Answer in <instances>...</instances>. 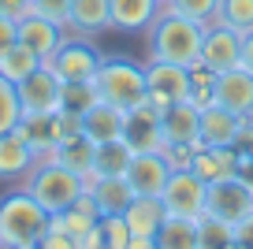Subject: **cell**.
<instances>
[{
    "label": "cell",
    "instance_id": "cell-43",
    "mask_svg": "<svg viewBox=\"0 0 253 249\" xmlns=\"http://www.w3.org/2000/svg\"><path fill=\"white\" fill-rule=\"evenodd\" d=\"M11 41H15V19H4V15H0V52H4Z\"/></svg>",
    "mask_w": 253,
    "mask_h": 249
},
{
    "label": "cell",
    "instance_id": "cell-22",
    "mask_svg": "<svg viewBox=\"0 0 253 249\" xmlns=\"http://www.w3.org/2000/svg\"><path fill=\"white\" fill-rule=\"evenodd\" d=\"M93 156H97V141H89L86 134H75V138H63L52 149V156H45V160H56L60 167H67L82 179V175L93 171Z\"/></svg>",
    "mask_w": 253,
    "mask_h": 249
},
{
    "label": "cell",
    "instance_id": "cell-6",
    "mask_svg": "<svg viewBox=\"0 0 253 249\" xmlns=\"http://www.w3.org/2000/svg\"><path fill=\"white\" fill-rule=\"evenodd\" d=\"M145 86H149L145 101L168 112L171 104L190 101V67L168 60H145Z\"/></svg>",
    "mask_w": 253,
    "mask_h": 249
},
{
    "label": "cell",
    "instance_id": "cell-38",
    "mask_svg": "<svg viewBox=\"0 0 253 249\" xmlns=\"http://www.w3.org/2000/svg\"><path fill=\"white\" fill-rule=\"evenodd\" d=\"M160 153H164V160L171 164V171H182V167H190V160H194V149L190 145H164Z\"/></svg>",
    "mask_w": 253,
    "mask_h": 249
},
{
    "label": "cell",
    "instance_id": "cell-20",
    "mask_svg": "<svg viewBox=\"0 0 253 249\" xmlns=\"http://www.w3.org/2000/svg\"><path fill=\"white\" fill-rule=\"evenodd\" d=\"M89 194H93L101 216H123L126 205L134 201V186L126 182V175H97Z\"/></svg>",
    "mask_w": 253,
    "mask_h": 249
},
{
    "label": "cell",
    "instance_id": "cell-7",
    "mask_svg": "<svg viewBox=\"0 0 253 249\" xmlns=\"http://www.w3.org/2000/svg\"><path fill=\"white\" fill-rule=\"evenodd\" d=\"M205 194H209V182L201 175H194L190 167H182V171H171L168 186L160 190V201H164L168 216L201 219L205 216Z\"/></svg>",
    "mask_w": 253,
    "mask_h": 249
},
{
    "label": "cell",
    "instance_id": "cell-40",
    "mask_svg": "<svg viewBox=\"0 0 253 249\" xmlns=\"http://www.w3.org/2000/svg\"><path fill=\"white\" fill-rule=\"evenodd\" d=\"M0 15L4 19H26L30 15V0H0Z\"/></svg>",
    "mask_w": 253,
    "mask_h": 249
},
{
    "label": "cell",
    "instance_id": "cell-46",
    "mask_svg": "<svg viewBox=\"0 0 253 249\" xmlns=\"http://www.w3.org/2000/svg\"><path fill=\"white\" fill-rule=\"evenodd\" d=\"M164 4H171V0H160V8H164Z\"/></svg>",
    "mask_w": 253,
    "mask_h": 249
},
{
    "label": "cell",
    "instance_id": "cell-5",
    "mask_svg": "<svg viewBox=\"0 0 253 249\" xmlns=\"http://www.w3.org/2000/svg\"><path fill=\"white\" fill-rule=\"evenodd\" d=\"M101 60H104V52L93 45V41L82 38V34H71V38H63V45L56 48L45 63L63 78V82H86V78L97 75Z\"/></svg>",
    "mask_w": 253,
    "mask_h": 249
},
{
    "label": "cell",
    "instance_id": "cell-41",
    "mask_svg": "<svg viewBox=\"0 0 253 249\" xmlns=\"http://www.w3.org/2000/svg\"><path fill=\"white\" fill-rule=\"evenodd\" d=\"M235 242H242L246 249H253V212L235 223Z\"/></svg>",
    "mask_w": 253,
    "mask_h": 249
},
{
    "label": "cell",
    "instance_id": "cell-32",
    "mask_svg": "<svg viewBox=\"0 0 253 249\" xmlns=\"http://www.w3.org/2000/svg\"><path fill=\"white\" fill-rule=\"evenodd\" d=\"M216 101V71L205 67V63H190V104H198V108H205V104Z\"/></svg>",
    "mask_w": 253,
    "mask_h": 249
},
{
    "label": "cell",
    "instance_id": "cell-24",
    "mask_svg": "<svg viewBox=\"0 0 253 249\" xmlns=\"http://www.w3.org/2000/svg\"><path fill=\"white\" fill-rule=\"evenodd\" d=\"M67 30L82 34V38H93V34H101V30H112V23H108V0H71Z\"/></svg>",
    "mask_w": 253,
    "mask_h": 249
},
{
    "label": "cell",
    "instance_id": "cell-34",
    "mask_svg": "<svg viewBox=\"0 0 253 249\" xmlns=\"http://www.w3.org/2000/svg\"><path fill=\"white\" fill-rule=\"evenodd\" d=\"M164 8L179 11V15L194 19V23H201V26H212L216 11H220V0H171V4H164Z\"/></svg>",
    "mask_w": 253,
    "mask_h": 249
},
{
    "label": "cell",
    "instance_id": "cell-33",
    "mask_svg": "<svg viewBox=\"0 0 253 249\" xmlns=\"http://www.w3.org/2000/svg\"><path fill=\"white\" fill-rule=\"evenodd\" d=\"M19 116H23V104H19V89H15V82H8V78L0 75V134L15 130Z\"/></svg>",
    "mask_w": 253,
    "mask_h": 249
},
{
    "label": "cell",
    "instance_id": "cell-36",
    "mask_svg": "<svg viewBox=\"0 0 253 249\" xmlns=\"http://www.w3.org/2000/svg\"><path fill=\"white\" fill-rule=\"evenodd\" d=\"M30 11L67 26V19H71V0H30Z\"/></svg>",
    "mask_w": 253,
    "mask_h": 249
},
{
    "label": "cell",
    "instance_id": "cell-31",
    "mask_svg": "<svg viewBox=\"0 0 253 249\" xmlns=\"http://www.w3.org/2000/svg\"><path fill=\"white\" fill-rule=\"evenodd\" d=\"M97 101H101V97H97L93 78H86V82H63V93H60V108L63 112H82V116H86Z\"/></svg>",
    "mask_w": 253,
    "mask_h": 249
},
{
    "label": "cell",
    "instance_id": "cell-44",
    "mask_svg": "<svg viewBox=\"0 0 253 249\" xmlns=\"http://www.w3.org/2000/svg\"><path fill=\"white\" fill-rule=\"evenodd\" d=\"M126 249H160V246H157V238H145V234H134Z\"/></svg>",
    "mask_w": 253,
    "mask_h": 249
},
{
    "label": "cell",
    "instance_id": "cell-13",
    "mask_svg": "<svg viewBox=\"0 0 253 249\" xmlns=\"http://www.w3.org/2000/svg\"><path fill=\"white\" fill-rule=\"evenodd\" d=\"M238 60H242V34L212 23L205 30V41H201V63L212 67L216 75H223V71L238 67Z\"/></svg>",
    "mask_w": 253,
    "mask_h": 249
},
{
    "label": "cell",
    "instance_id": "cell-35",
    "mask_svg": "<svg viewBox=\"0 0 253 249\" xmlns=\"http://www.w3.org/2000/svg\"><path fill=\"white\" fill-rule=\"evenodd\" d=\"M101 231H104V249H126L134 238L123 216H101Z\"/></svg>",
    "mask_w": 253,
    "mask_h": 249
},
{
    "label": "cell",
    "instance_id": "cell-16",
    "mask_svg": "<svg viewBox=\"0 0 253 249\" xmlns=\"http://www.w3.org/2000/svg\"><path fill=\"white\" fill-rule=\"evenodd\" d=\"M198 123H201V108L190 101H179L160 116V126H164V145H190L201 149L198 138Z\"/></svg>",
    "mask_w": 253,
    "mask_h": 249
},
{
    "label": "cell",
    "instance_id": "cell-21",
    "mask_svg": "<svg viewBox=\"0 0 253 249\" xmlns=\"http://www.w3.org/2000/svg\"><path fill=\"white\" fill-rule=\"evenodd\" d=\"M123 219H126V227H130V234L153 238V234L160 231V223L168 219V208H164V201L153 197V194H134V201L126 205Z\"/></svg>",
    "mask_w": 253,
    "mask_h": 249
},
{
    "label": "cell",
    "instance_id": "cell-2",
    "mask_svg": "<svg viewBox=\"0 0 253 249\" xmlns=\"http://www.w3.org/2000/svg\"><path fill=\"white\" fill-rule=\"evenodd\" d=\"M48 212L38 205V197L26 186L11 190L0 197V249H15V246H34L41 242V234L48 231Z\"/></svg>",
    "mask_w": 253,
    "mask_h": 249
},
{
    "label": "cell",
    "instance_id": "cell-4",
    "mask_svg": "<svg viewBox=\"0 0 253 249\" xmlns=\"http://www.w3.org/2000/svg\"><path fill=\"white\" fill-rule=\"evenodd\" d=\"M23 186L38 197V205L48 212V216L63 212L82 194V179L75 171H67V167H60L56 160H38L30 167V175L23 179Z\"/></svg>",
    "mask_w": 253,
    "mask_h": 249
},
{
    "label": "cell",
    "instance_id": "cell-23",
    "mask_svg": "<svg viewBox=\"0 0 253 249\" xmlns=\"http://www.w3.org/2000/svg\"><path fill=\"white\" fill-rule=\"evenodd\" d=\"M52 223H56V227H63L67 234H75V238H79L82 231H89V227L101 223V208H97L93 194H89V190H82V194L75 197V201L67 205L63 212H56Z\"/></svg>",
    "mask_w": 253,
    "mask_h": 249
},
{
    "label": "cell",
    "instance_id": "cell-39",
    "mask_svg": "<svg viewBox=\"0 0 253 249\" xmlns=\"http://www.w3.org/2000/svg\"><path fill=\"white\" fill-rule=\"evenodd\" d=\"M75 249H104V231H101V223L89 227V231H82L79 238H75Z\"/></svg>",
    "mask_w": 253,
    "mask_h": 249
},
{
    "label": "cell",
    "instance_id": "cell-28",
    "mask_svg": "<svg viewBox=\"0 0 253 249\" xmlns=\"http://www.w3.org/2000/svg\"><path fill=\"white\" fill-rule=\"evenodd\" d=\"M130 156H134V149L126 145L123 138L101 141V145H97V156H93V171H97V175H126Z\"/></svg>",
    "mask_w": 253,
    "mask_h": 249
},
{
    "label": "cell",
    "instance_id": "cell-29",
    "mask_svg": "<svg viewBox=\"0 0 253 249\" xmlns=\"http://www.w3.org/2000/svg\"><path fill=\"white\" fill-rule=\"evenodd\" d=\"M231 242H235V223L209 212L198 219V249H227Z\"/></svg>",
    "mask_w": 253,
    "mask_h": 249
},
{
    "label": "cell",
    "instance_id": "cell-45",
    "mask_svg": "<svg viewBox=\"0 0 253 249\" xmlns=\"http://www.w3.org/2000/svg\"><path fill=\"white\" fill-rule=\"evenodd\" d=\"M15 249H41V246H38V242H34V246H15Z\"/></svg>",
    "mask_w": 253,
    "mask_h": 249
},
{
    "label": "cell",
    "instance_id": "cell-30",
    "mask_svg": "<svg viewBox=\"0 0 253 249\" xmlns=\"http://www.w3.org/2000/svg\"><path fill=\"white\" fill-rule=\"evenodd\" d=\"M216 26H227L235 34H250L253 30V0H220Z\"/></svg>",
    "mask_w": 253,
    "mask_h": 249
},
{
    "label": "cell",
    "instance_id": "cell-1",
    "mask_svg": "<svg viewBox=\"0 0 253 249\" xmlns=\"http://www.w3.org/2000/svg\"><path fill=\"white\" fill-rule=\"evenodd\" d=\"M209 26L194 23V19L179 15L171 8H160V15L145 30V60H168V63H190L201 60V41H205Z\"/></svg>",
    "mask_w": 253,
    "mask_h": 249
},
{
    "label": "cell",
    "instance_id": "cell-47",
    "mask_svg": "<svg viewBox=\"0 0 253 249\" xmlns=\"http://www.w3.org/2000/svg\"><path fill=\"white\" fill-rule=\"evenodd\" d=\"M250 153H253V149H250Z\"/></svg>",
    "mask_w": 253,
    "mask_h": 249
},
{
    "label": "cell",
    "instance_id": "cell-17",
    "mask_svg": "<svg viewBox=\"0 0 253 249\" xmlns=\"http://www.w3.org/2000/svg\"><path fill=\"white\" fill-rule=\"evenodd\" d=\"M160 15V0H108V23L119 34H145Z\"/></svg>",
    "mask_w": 253,
    "mask_h": 249
},
{
    "label": "cell",
    "instance_id": "cell-3",
    "mask_svg": "<svg viewBox=\"0 0 253 249\" xmlns=\"http://www.w3.org/2000/svg\"><path fill=\"white\" fill-rule=\"evenodd\" d=\"M93 86H97V97L104 104H112L119 112H130L149 93V86H145V63L123 60V56H104L97 75H93Z\"/></svg>",
    "mask_w": 253,
    "mask_h": 249
},
{
    "label": "cell",
    "instance_id": "cell-18",
    "mask_svg": "<svg viewBox=\"0 0 253 249\" xmlns=\"http://www.w3.org/2000/svg\"><path fill=\"white\" fill-rule=\"evenodd\" d=\"M34 164H38V153L26 145L23 134L19 130L0 134V182H23Z\"/></svg>",
    "mask_w": 253,
    "mask_h": 249
},
{
    "label": "cell",
    "instance_id": "cell-14",
    "mask_svg": "<svg viewBox=\"0 0 253 249\" xmlns=\"http://www.w3.org/2000/svg\"><path fill=\"white\" fill-rule=\"evenodd\" d=\"M216 104L235 116H253V75L246 67H231L216 75Z\"/></svg>",
    "mask_w": 253,
    "mask_h": 249
},
{
    "label": "cell",
    "instance_id": "cell-26",
    "mask_svg": "<svg viewBox=\"0 0 253 249\" xmlns=\"http://www.w3.org/2000/svg\"><path fill=\"white\" fill-rule=\"evenodd\" d=\"M153 238H157L160 249H198V219L168 216Z\"/></svg>",
    "mask_w": 253,
    "mask_h": 249
},
{
    "label": "cell",
    "instance_id": "cell-8",
    "mask_svg": "<svg viewBox=\"0 0 253 249\" xmlns=\"http://www.w3.org/2000/svg\"><path fill=\"white\" fill-rule=\"evenodd\" d=\"M205 212H209V216L227 219V223H238V219H246V216L253 212V186H250V182H242L238 175L209 182Z\"/></svg>",
    "mask_w": 253,
    "mask_h": 249
},
{
    "label": "cell",
    "instance_id": "cell-37",
    "mask_svg": "<svg viewBox=\"0 0 253 249\" xmlns=\"http://www.w3.org/2000/svg\"><path fill=\"white\" fill-rule=\"evenodd\" d=\"M38 246H41V249H75V234H67L63 227H56L52 219H48V231L41 234Z\"/></svg>",
    "mask_w": 253,
    "mask_h": 249
},
{
    "label": "cell",
    "instance_id": "cell-10",
    "mask_svg": "<svg viewBox=\"0 0 253 249\" xmlns=\"http://www.w3.org/2000/svg\"><path fill=\"white\" fill-rule=\"evenodd\" d=\"M15 89H19V104H23V112H60L63 78L56 75L48 63H41L34 75H26Z\"/></svg>",
    "mask_w": 253,
    "mask_h": 249
},
{
    "label": "cell",
    "instance_id": "cell-25",
    "mask_svg": "<svg viewBox=\"0 0 253 249\" xmlns=\"http://www.w3.org/2000/svg\"><path fill=\"white\" fill-rule=\"evenodd\" d=\"M82 126H86V138L97 141V145H101V141H116V138H123V112L104 104V101H97L93 108L82 116Z\"/></svg>",
    "mask_w": 253,
    "mask_h": 249
},
{
    "label": "cell",
    "instance_id": "cell-15",
    "mask_svg": "<svg viewBox=\"0 0 253 249\" xmlns=\"http://www.w3.org/2000/svg\"><path fill=\"white\" fill-rule=\"evenodd\" d=\"M171 179V164L164 160V153H134L130 167H126V182L134 186V194H153L160 197V190Z\"/></svg>",
    "mask_w": 253,
    "mask_h": 249
},
{
    "label": "cell",
    "instance_id": "cell-12",
    "mask_svg": "<svg viewBox=\"0 0 253 249\" xmlns=\"http://www.w3.org/2000/svg\"><path fill=\"white\" fill-rule=\"evenodd\" d=\"M15 130L26 138V145L38 153V160L52 156V149L63 141L60 134V112H23L15 123Z\"/></svg>",
    "mask_w": 253,
    "mask_h": 249
},
{
    "label": "cell",
    "instance_id": "cell-19",
    "mask_svg": "<svg viewBox=\"0 0 253 249\" xmlns=\"http://www.w3.org/2000/svg\"><path fill=\"white\" fill-rule=\"evenodd\" d=\"M238 126H242V116H235V112L220 108V104L212 101V104H205V108H201L198 138H201V145H212V149H220V145H235Z\"/></svg>",
    "mask_w": 253,
    "mask_h": 249
},
{
    "label": "cell",
    "instance_id": "cell-42",
    "mask_svg": "<svg viewBox=\"0 0 253 249\" xmlns=\"http://www.w3.org/2000/svg\"><path fill=\"white\" fill-rule=\"evenodd\" d=\"M238 67H246L253 75V30L242 34V60H238Z\"/></svg>",
    "mask_w": 253,
    "mask_h": 249
},
{
    "label": "cell",
    "instance_id": "cell-11",
    "mask_svg": "<svg viewBox=\"0 0 253 249\" xmlns=\"http://www.w3.org/2000/svg\"><path fill=\"white\" fill-rule=\"evenodd\" d=\"M15 38L23 41L26 48H30L34 56H41V63L48 60V56L56 52V48L63 45V38H67V26H60V23H52V19H45V15H26V19H19L15 23Z\"/></svg>",
    "mask_w": 253,
    "mask_h": 249
},
{
    "label": "cell",
    "instance_id": "cell-9",
    "mask_svg": "<svg viewBox=\"0 0 253 249\" xmlns=\"http://www.w3.org/2000/svg\"><path fill=\"white\" fill-rule=\"evenodd\" d=\"M160 116L164 112L157 104L142 101L138 108L123 112V141L134 153H160L164 149V126H160Z\"/></svg>",
    "mask_w": 253,
    "mask_h": 249
},
{
    "label": "cell",
    "instance_id": "cell-27",
    "mask_svg": "<svg viewBox=\"0 0 253 249\" xmlns=\"http://www.w3.org/2000/svg\"><path fill=\"white\" fill-rule=\"evenodd\" d=\"M38 67H41V56H34V52H30V48H26L19 38L11 41L4 52H0V75L8 78V82H15V86L23 82L26 75H34Z\"/></svg>",
    "mask_w": 253,
    "mask_h": 249
}]
</instances>
